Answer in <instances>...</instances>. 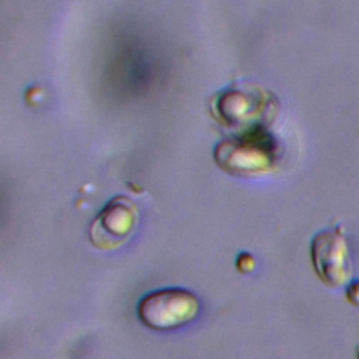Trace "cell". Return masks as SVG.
<instances>
[{"label":"cell","mask_w":359,"mask_h":359,"mask_svg":"<svg viewBox=\"0 0 359 359\" xmlns=\"http://www.w3.org/2000/svg\"><path fill=\"white\" fill-rule=\"evenodd\" d=\"M215 160L222 170L231 174H262L275 167L278 147L265 128H255L219 142Z\"/></svg>","instance_id":"6da1fadb"},{"label":"cell","mask_w":359,"mask_h":359,"mask_svg":"<svg viewBox=\"0 0 359 359\" xmlns=\"http://www.w3.org/2000/svg\"><path fill=\"white\" fill-rule=\"evenodd\" d=\"M137 317L150 330L172 331L196 320L199 299L189 290L167 287L150 292L137 303Z\"/></svg>","instance_id":"7a4b0ae2"},{"label":"cell","mask_w":359,"mask_h":359,"mask_svg":"<svg viewBox=\"0 0 359 359\" xmlns=\"http://www.w3.org/2000/svg\"><path fill=\"white\" fill-rule=\"evenodd\" d=\"M316 275L328 287H346L353 279V265L344 229L335 226L318 231L310 245Z\"/></svg>","instance_id":"3957f363"},{"label":"cell","mask_w":359,"mask_h":359,"mask_svg":"<svg viewBox=\"0 0 359 359\" xmlns=\"http://www.w3.org/2000/svg\"><path fill=\"white\" fill-rule=\"evenodd\" d=\"M139 222L137 205L125 195H116L98 212L88 227V237L100 250H115L125 244Z\"/></svg>","instance_id":"277c9868"},{"label":"cell","mask_w":359,"mask_h":359,"mask_svg":"<svg viewBox=\"0 0 359 359\" xmlns=\"http://www.w3.org/2000/svg\"><path fill=\"white\" fill-rule=\"evenodd\" d=\"M215 112L229 126H241L243 132L262 128L261 119L275 114V100L259 88H227L215 101Z\"/></svg>","instance_id":"5b68a950"},{"label":"cell","mask_w":359,"mask_h":359,"mask_svg":"<svg viewBox=\"0 0 359 359\" xmlns=\"http://www.w3.org/2000/svg\"><path fill=\"white\" fill-rule=\"evenodd\" d=\"M236 266L240 272L243 273H250L252 272V269L255 268V261L252 258V255L247 254V252H241L236 261Z\"/></svg>","instance_id":"8992f818"},{"label":"cell","mask_w":359,"mask_h":359,"mask_svg":"<svg viewBox=\"0 0 359 359\" xmlns=\"http://www.w3.org/2000/svg\"><path fill=\"white\" fill-rule=\"evenodd\" d=\"M345 296L349 304L359 307V279L352 280L345 290Z\"/></svg>","instance_id":"52a82bcc"},{"label":"cell","mask_w":359,"mask_h":359,"mask_svg":"<svg viewBox=\"0 0 359 359\" xmlns=\"http://www.w3.org/2000/svg\"><path fill=\"white\" fill-rule=\"evenodd\" d=\"M355 356H356V359H359V346L356 348V353H355Z\"/></svg>","instance_id":"ba28073f"}]
</instances>
